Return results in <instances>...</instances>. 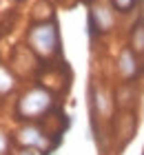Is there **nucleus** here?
I'll list each match as a JSON object with an SVG mask.
<instances>
[{"instance_id":"obj_1","label":"nucleus","mask_w":144,"mask_h":155,"mask_svg":"<svg viewBox=\"0 0 144 155\" xmlns=\"http://www.w3.org/2000/svg\"><path fill=\"white\" fill-rule=\"evenodd\" d=\"M27 47L35 53V58L49 60L58 55L60 51V31L53 20H42V22H33L25 33Z\"/></svg>"},{"instance_id":"obj_2","label":"nucleus","mask_w":144,"mask_h":155,"mask_svg":"<svg viewBox=\"0 0 144 155\" xmlns=\"http://www.w3.org/2000/svg\"><path fill=\"white\" fill-rule=\"evenodd\" d=\"M53 102H55V97L47 87L33 84V87L25 89L22 93L18 95V100H16V117L25 120V122L40 120L42 115H47L49 111H51Z\"/></svg>"},{"instance_id":"obj_3","label":"nucleus","mask_w":144,"mask_h":155,"mask_svg":"<svg viewBox=\"0 0 144 155\" xmlns=\"http://www.w3.org/2000/svg\"><path fill=\"white\" fill-rule=\"evenodd\" d=\"M118 22V11L111 0H93L89 7V29L98 33H111Z\"/></svg>"},{"instance_id":"obj_4","label":"nucleus","mask_w":144,"mask_h":155,"mask_svg":"<svg viewBox=\"0 0 144 155\" xmlns=\"http://www.w3.org/2000/svg\"><path fill=\"white\" fill-rule=\"evenodd\" d=\"M13 142L25 146V149H38L49 155V135L33 122H25L13 131Z\"/></svg>"},{"instance_id":"obj_5","label":"nucleus","mask_w":144,"mask_h":155,"mask_svg":"<svg viewBox=\"0 0 144 155\" xmlns=\"http://www.w3.org/2000/svg\"><path fill=\"white\" fill-rule=\"evenodd\" d=\"M89 104H91V113L100 120H111L115 111V97L106 87H102L100 82H93L89 89Z\"/></svg>"},{"instance_id":"obj_6","label":"nucleus","mask_w":144,"mask_h":155,"mask_svg":"<svg viewBox=\"0 0 144 155\" xmlns=\"http://www.w3.org/2000/svg\"><path fill=\"white\" fill-rule=\"evenodd\" d=\"M142 71V62H140V55L133 51L131 47H122L118 58H115V73L122 82H131L140 75Z\"/></svg>"},{"instance_id":"obj_7","label":"nucleus","mask_w":144,"mask_h":155,"mask_svg":"<svg viewBox=\"0 0 144 155\" xmlns=\"http://www.w3.org/2000/svg\"><path fill=\"white\" fill-rule=\"evenodd\" d=\"M129 47L140 58H144V18H138V22L131 27V31H129Z\"/></svg>"},{"instance_id":"obj_8","label":"nucleus","mask_w":144,"mask_h":155,"mask_svg":"<svg viewBox=\"0 0 144 155\" xmlns=\"http://www.w3.org/2000/svg\"><path fill=\"white\" fill-rule=\"evenodd\" d=\"M16 87H18V78L13 73V69L7 64H0V97L16 91Z\"/></svg>"},{"instance_id":"obj_9","label":"nucleus","mask_w":144,"mask_h":155,"mask_svg":"<svg viewBox=\"0 0 144 155\" xmlns=\"http://www.w3.org/2000/svg\"><path fill=\"white\" fill-rule=\"evenodd\" d=\"M31 18L35 20V22H42V20H53V7L49 5L47 0H40V2L33 7Z\"/></svg>"},{"instance_id":"obj_10","label":"nucleus","mask_w":144,"mask_h":155,"mask_svg":"<svg viewBox=\"0 0 144 155\" xmlns=\"http://www.w3.org/2000/svg\"><path fill=\"white\" fill-rule=\"evenodd\" d=\"M113 7H115V11L120 13V16H129L135 7H138V0H111Z\"/></svg>"},{"instance_id":"obj_11","label":"nucleus","mask_w":144,"mask_h":155,"mask_svg":"<svg viewBox=\"0 0 144 155\" xmlns=\"http://www.w3.org/2000/svg\"><path fill=\"white\" fill-rule=\"evenodd\" d=\"M9 146H11V137H9V133L0 129V155H7V153H9Z\"/></svg>"},{"instance_id":"obj_12","label":"nucleus","mask_w":144,"mask_h":155,"mask_svg":"<svg viewBox=\"0 0 144 155\" xmlns=\"http://www.w3.org/2000/svg\"><path fill=\"white\" fill-rule=\"evenodd\" d=\"M16 155H45V153L38 151V149H25V146H20V151Z\"/></svg>"},{"instance_id":"obj_13","label":"nucleus","mask_w":144,"mask_h":155,"mask_svg":"<svg viewBox=\"0 0 144 155\" xmlns=\"http://www.w3.org/2000/svg\"><path fill=\"white\" fill-rule=\"evenodd\" d=\"M11 2H22V0H11Z\"/></svg>"}]
</instances>
